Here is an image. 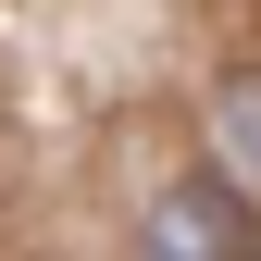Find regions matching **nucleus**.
I'll return each mask as SVG.
<instances>
[{"instance_id": "1", "label": "nucleus", "mask_w": 261, "mask_h": 261, "mask_svg": "<svg viewBox=\"0 0 261 261\" xmlns=\"http://www.w3.org/2000/svg\"><path fill=\"white\" fill-rule=\"evenodd\" d=\"M149 261H249V212H237V187H212V174L162 187V199H149Z\"/></svg>"}, {"instance_id": "2", "label": "nucleus", "mask_w": 261, "mask_h": 261, "mask_svg": "<svg viewBox=\"0 0 261 261\" xmlns=\"http://www.w3.org/2000/svg\"><path fill=\"white\" fill-rule=\"evenodd\" d=\"M212 112H224V149H237V174L261 187V62H249V75H224V100H212Z\"/></svg>"}]
</instances>
